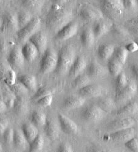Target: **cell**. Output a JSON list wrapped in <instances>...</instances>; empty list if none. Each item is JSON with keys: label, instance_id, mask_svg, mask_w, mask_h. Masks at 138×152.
I'll return each instance as SVG.
<instances>
[{"label": "cell", "instance_id": "obj_47", "mask_svg": "<svg viewBox=\"0 0 138 152\" xmlns=\"http://www.w3.org/2000/svg\"><path fill=\"white\" fill-rule=\"evenodd\" d=\"M125 10H131L135 8L137 3L136 0H122Z\"/></svg>", "mask_w": 138, "mask_h": 152}, {"label": "cell", "instance_id": "obj_42", "mask_svg": "<svg viewBox=\"0 0 138 152\" xmlns=\"http://www.w3.org/2000/svg\"><path fill=\"white\" fill-rule=\"evenodd\" d=\"M125 146L132 151L138 152V137L134 136L130 139L126 141Z\"/></svg>", "mask_w": 138, "mask_h": 152}, {"label": "cell", "instance_id": "obj_51", "mask_svg": "<svg viewBox=\"0 0 138 152\" xmlns=\"http://www.w3.org/2000/svg\"><path fill=\"white\" fill-rule=\"evenodd\" d=\"M130 69L133 77L137 81H138V64H131Z\"/></svg>", "mask_w": 138, "mask_h": 152}, {"label": "cell", "instance_id": "obj_19", "mask_svg": "<svg viewBox=\"0 0 138 152\" xmlns=\"http://www.w3.org/2000/svg\"><path fill=\"white\" fill-rule=\"evenodd\" d=\"M86 102V99L82 96L69 95L63 102V107L66 110H74L82 107Z\"/></svg>", "mask_w": 138, "mask_h": 152}, {"label": "cell", "instance_id": "obj_15", "mask_svg": "<svg viewBox=\"0 0 138 152\" xmlns=\"http://www.w3.org/2000/svg\"><path fill=\"white\" fill-rule=\"evenodd\" d=\"M36 47L39 54H43L47 50L48 44V38L44 32L38 31L31 36L29 40Z\"/></svg>", "mask_w": 138, "mask_h": 152}, {"label": "cell", "instance_id": "obj_52", "mask_svg": "<svg viewBox=\"0 0 138 152\" xmlns=\"http://www.w3.org/2000/svg\"><path fill=\"white\" fill-rule=\"evenodd\" d=\"M7 107L6 103L3 99H0V114H1L6 111Z\"/></svg>", "mask_w": 138, "mask_h": 152}, {"label": "cell", "instance_id": "obj_53", "mask_svg": "<svg viewBox=\"0 0 138 152\" xmlns=\"http://www.w3.org/2000/svg\"><path fill=\"white\" fill-rule=\"evenodd\" d=\"M68 0H52L53 4L60 5V6H61L62 4L65 3Z\"/></svg>", "mask_w": 138, "mask_h": 152}, {"label": "cell", "instance_id": "obj_40", "mask_svg": "<svg viewBox=\"0 0 138 152\" xmlns=\"http://www.w3.org/2000/svg\"><path fill=\"white\" fill-rule=\"evenodd\" d=\"M54 92V91L53 90V89L48 88V87H42V88H41L38 90H37L35 95L31 98V100L36 102L45 96L52 95Z\"/></svg>", "mask_w": 138, "mask_h": 152}, {"label": "cell", "instance_id": "obj_13", "mask_svg": "<svg viewBox=\"0 0 138 152\" xmlns=\"http://www.w3.org/2000/svg\"><path fill=\"white\" fill-rule=\"evenodd\" d=\"M136 124L135 119L132 117H123L116 119L111 122L107 125V129L109 131L115 132L117 130L133 127Z\"/></svg>", "mask_w": 138, "mask_h": 152}, {"label": "cell", "instance_id": "obj_17", "mask_svg": "<svg viewBox=\"0 0 138 152\" xmlns=\"http://www.w3.org/2000/svg\"><path fill=\"white\" fill-rule=\"evenodd\" d=\"M112 24L109 21H103L101 19L97 21L93 26L92 30L95 39H98L110 31Z\"/></svg>", "mask_w": 138, "mask_h": 152}, {"label": "cell", "instance_id": "obj_49", "mask_svg": "<svg viewBox=\"0 0 138 152\" xmlns=\"http://www.w3.org/2000/svg\"><path fill=\"white\" fill-rule=\"evenodd\" d=\"M125 48L129 53H133L138 50V44L135 41H134L128 43L125 47Z\"/></svg>", "mask_w": 138, "mask_h": 152}, {"label": "cell", "instance_id": "obj_46", "mask_svg": "<svg viewBox=\"0 0 138 152\" xmlns=\"http://www.w3.org/2000/svg\"><path fill=\"white\" fill-rule=\"evenodd\" d=\"M9 121L5 117H0V135H3L6 129L9 127Z\"/></svg>", "mask_w": 138, "mask_h": 152}, {"label": "cell", "instance_id": "obj_55", "mask_svg": "<svg viewBox=\"0 0 138 152\" xmlns=\"http://www.w3.org/2000/svg\"><path fill=\"white\" fill-rule=\"evenodd\" d=\"M1 17H0V27H1Z\"/></svg>", "mask_w": 138, "mask_h": 152}, {"label": "cell", "instance_id": "obj_54", "mask_svg": "<svg viewBox=\"0 0 138 152\" xmlns=\"http://www.w3.org/2000/svg\"><path fill=\"white\" fill-rule=\"evenodd\" d=\"M3 147H2V145H1V143H0V151H3Z\"/></svg>", "mask_w": 138, "mask_h": 152}, {"label": "cell", "instance_id": "obj_43", "mask_svg": "<svg viewBox=\"0 0 138 152\" xmlns=\"http://www.w3.org/2000/svg\"><path fill=\"white\" fill-rule=\"evenodd\" d=\"M53 102V95H49L36 101V104L42 107H49Z\"/></svg>", "mask_w": 138, "mask_h": 152}, {"label": "cell", "instance_id": "obj_24", "mask_svg": "<svg viewBox=\"0 0 138 152\" xmlns=\"http://www.w3.org/2000/svg\"><path fill=\"white\" fill-rule=\"evenodd\" d=\"M18 82L23 84L25 88L30 91H34L36 89L38 83L35 76L30 74L20 75L17 78Z\"/></svg>", "mask_w": 138, "mask_h": 152}, {"label": "cell", "instance_id": "obj_2", "mask_svg": "<svg viewBox=\"0 0 138 152\" xmlns=\"http://www.w3.org/2000/svg\"><path fill=\"white\" fill-rule=\"evenodd\" d=\"M76 58V51L72 45H67L63 47L58 53L57 65L54 72L59 76L68 73Z\"/></svg>", "mask_w": 138, "mask_h": 152}, {"label": "cell", "instance_id": "obj_27", "mask_svg": "<svg viewBox=\"0 0 138 152\" xmlns=\"http://www.w3.org/2000/svg\"><path fill=\"white\" fill-rule=\"evenodd\" d=\"M30 121L38 128L44 127L47 121L44 113L40 111H35L30 115Z\"/></svg>", "mask_w": 138, "mask_h": 152}, {"label": "cell", "instance_id": "obj_30", "mask_svg": "<svg viewBox=\"0 0 138 152\" xmlns=\"http://www.w3.org/2000/svg\"><path fill=\"white\" fill-rule=\"evenodd\" d=\"M22 5L31 12H39L44 5L43 0H20Z\"/></svg>", "mask_w": 138, "mask_h": 152}, {"label": "cell", "instance_id": "obj_8", "mask_svg": "<svg viewBox=\"0 0 138 152\" xmlns=\"http://www.w3.org/2000/svg\"><path fill=\"white\" fill-rule=\"evenodd\" d=\"M137 91V86L133 81L128 82L124 88L115 93V102L124 103L130 100L136 95Z\"/></svg>", "mask_w": 138, "mask_h": 152}, {"label": "cell", "instance_id": "obj_5", "mask_svg": "<svg viewBox=\"0 0 138 152\" xmlns=\"http://www.w3.org/2000/svg\"><path fill=\"white\" fill-rule=\"evenodd\" d=\"M41 26V19L39 17H33L28 24L17 31L18 39L22 42H27L31 36L39 31Z\"/></svg>", "mask_w": 138, "mask_h": 152}, {"label": "cell", "instance_id": "obj_11", "mask_svg": "<svg viewBox=\"0 0 138 152\" xmlns=\"http://www.w3.org/2000/svg\"><path fill=\"white\" fill-rule=\"evenodd\" d=\"M25 61L22 50L17 47H14L11 50L7 58L9 66L14 70L22 68L24 66Z\"/></svg>", "mask_w": 138, "mask_h": 152}, {"label": "cell", "instance_id": "obj_28", "mask_svg": "<svg viewBox=\"0 0 138 152\" xmlns=\"http://www.w3.org/2000/svg\"><path fill=\"white\" fill-rule=\"evenodd\" d=\"M13 109L18 115H24L28 112V105L24 96H17Z\"/></svg>", "mask_w": 138, "mask_h": 152}, {"label": "cell", "instance_id": "obj_6", "mask_svg": "<svg viewBox=\"0 0 138 152\" xmlns=\"http://www.w3.org/2000/svg\"><path fill=\"white\" fill-rule=\"evenodd\" d=\"M104 112L98 106L90 105L83 109L80 114L81 117L88 122H97L101 121Z\"/></svg>", "mask_w": 138, "mask_h": 152}, {"label": "cell", "instance_id": "obj_18", "mask_svg": "<svg viewBox=\"0 0 138 152\" xmlns=\"http://www.w3.org/2000/svg\"><path fill=\"white\" fill-rule=\"evenodd\" d=\"M21 50L25 60L28 62L34 61L39 54L36 47L29 40L25 42Z\"/></svg>", "mask_w": 138, "mask_h": 152}, {"label": "cell", "instance_id": "obj_32", "mask_svg": "<svg viewBox=\"0 0 138 152\" xmlns=\"http://www.w3.org/2000/svg\"><path fill=\"white\" fill-rule=\"evenodd\" d=\"M14 145L20 149H25L28 143L27 140L21 129L14 130L13 142Z\"/></svg>", "mask_w": 138, "mask_h": 152}, {"label": "cell", "instance_id": "obj_57", "mask_svg": "<svg viewBox=\"0 0 138 152\" xmlns=\"http://www.w3.org/2000/svg\"><path fill=\"white\" fill-rule=\"evenodd\" d=\"M136 3H137V4H138V0H136Z\"/></svg>", "mask_w": 138, "mask_h": 152}, {"label": "cell", "instance_id": "obj_50", "mask_svg": "<svg viewBox=\"0 0 138 152\" xmlns=\"http://www.w3.org/2000/svg\"><path fill=\"white\" fill-rule=\"evenodd\" d=\"M111 29L112 30L114 34H115L116 35L118 36H125L126 35V32L125 31L123 30V29H122V28H120L119 26H114L112 25V26L111 28Z\"/></svg>", "mask_w": 138, "mask_h": 152}, {"label": "cell", "instance_id": "obj_7", "mask_svg": "<svg viewBox=\"0 0 138 152\" xmlns=\"http://www.w3.org/2000/svg\"><path fill=\"white\" fill-rule=\"evenodd\" d=\"M78 30V23L71 21L56 32L55 39L58 41H66L76 36Z\"/></svg>", "mask_w": 138, "mask_h": 152}, {"label": "cell", "instance_id": "obj_3", "mask_svg": "<svg viewBox=\"0 0 138 152\" xmlns=\"http://www.w3.org/2000/svg\"><path fill=\"white\" fill-rule=\"evenodd\" d=\"M101 12L111 20H116L122 16L125 9L122 0H98Z\"/></svg>", "mask_w": 138, "mask_h": 152}, {"label": "cell", "instance_id": "obj_16", "mask_svg": "<svg viewBox=\"0 0 138 152\" xmlns=\"http://www.w3.org/2000/svg\"><path fill=\"white\" fill-rule=\"evenodd\" d=\"M87 63L83 56H77L74 60L68 72L69 77L75 78L87 69Z\"/></svg>", "mask_w": 138, "mask_h": 152}, {"label": "cell", "instance_id": "obj_25", "mask_svg": "<svg viewBox=\"0 0 138 152\" xmlns=\"http://www.w3.org/2000/svg\"><path fill=\"white\" fill-rule=\"evenodd\" d=\"M138 113V104L136 102H130L115 112V115L120 117L132 115Z\"/></svg>", "mask_w": 138, "mask_h": 152}, {"label": "cell", "instance_id": "obj_4", "mask_svg": "<svg viewBox=\"0 0 138 152\" xmlns=\"http://www.w3.org/2000/svg\"><path fill=\"white\" fill-rule=\"evenodd\" d=\"M58 61V53L52 48H47L42 54L39 62V72L46 75L54 72Z\"/></svg>", "mask_w": 138, "mask_h": 152}, {"label": "cell", "instance_id": "obj_44", "mask_svg": "<svg viewBox=\"0 0 138 152\" xmlns=\"http://www.w3.org/2000/svg\"><path fill=\"white\" fill-rule=\"evenodd\" d=\"M14 130L12 128L8 127L6 131L3 134V139L5 142L7 144H10L13 142L14 140Z\"/></svg>", "mask_w": 138, "mask_h": 152}, {"label": "cell", "instance_id": "obj_22", "mask_svg": "<svg viewBox=\"0 0 138 152\" xmlns=\"http://www.w3.org/2000/svg\"><path fill=\"white\" fill-rule=\"evenodd\" d=\"M21 130L23 132L27 142L30 144L39 134L38 128L31 122H25L22 124Z\"/></svg>", "mask_w": 138, "mask_h": 152}, {"label": "cell", "instance_id": "obj_12", "mask_svg": "<svg viewBox=\"0 0 138 152\" xmlns=\"http://www.w3.org/2000/svg\"><path fill=\"white\" fill-rule=\"evenodd\" d=\"M58 120L61 131L68 135H74L78 133L79 127L72 120L62 114H58Z\"/></svg>", "mask_w": 138, "mask_h": 152}, {"label": "cell", "instance_id": "obj_39", "mask_svg": "<svg viewBox=\"0 0 138 152\" xmlns=\"http://www.w3.org/2000/svg\"><path fill=\"white\" fill-rule=\"evenodd\" d=\"M117 78L115 84V93L122 90L128 83V78L123 72L119 73L117 76Z\"/></svg>", "mask_w": 138, "mask_h": 152}, {"label": "cell", "instance_id": "obj_37", "mask_svg": "<svg viewBox=\"0 0 138 152\" xmlns=\"http://www.w3.org/2000/svg\"><path fill=\"white\" fill-rule=\"evenodd\" d=\"M18 25L19 29L24 27L33 18L29 12L25 11H22L17 15Z\"/></svg>", "mask_w": 138, "mask_h": 152}, {"label": "cell", "instance_id": "obj_33", "mask_svg": "<svg viewBox=\"0 0 138 152\" xmlns=\"http://www.w3.org/2000/svg\"><path fill=\"white\" fill-rule=\"evenodd\" d=\"M98 106L104 113H111L115 109V102L110 98H104L99 100Z\"/></svg>", "mask_w": 138, "mask_h": 152}, {"label": "cell", "instance_id": "obj_48", "mask_svg": "<svg viewBox=\"0 0 138 152\" xmlns=\"http://www.w3.org/2000/svg\"><path fill=\"white\" fill-rule=\"evenodd\" d=\"M57 151L63 152H71L73 151V148L71 145L68 143H62L59 145Z\"/></svg>", "mask_w": 138, "mask_h": 152}, {"label": "cell", "instance_id": "obj_9", "mask_svg": "<svg viewBox=\"0 0 138 152\" xmlns=\"http://www.w3.org/2000/svg\"><path fill=\"white\" fill-rule=\"evenodd\" d=\"M136 131L133 127L122 129L113 132L109 134L104 136L106 140L116 141V142H126L133 137L135 136Z\"/></svg>", "mask_w": 138, "mask_h": 152}, {"label": "cell", "instance_id": "obj_35", "mask_svg": "<svg viewBox=\"0 0 138 152\" xmlns=\"http://www.w3.org/2000/svg\"><path fill=\"white\" fill-rule=\"evenodd\" d=\"M129 52L127 51L125 47H120L115 49L114 53L113 54V57L115 58L118 61H119L123 66L126 63L128 56Z\"/></svg>", "mask_w": 138, "mask_h": 152}, {"label": "cell", "instance_id": "obj_1", "mask_svg": "<svg viewBox=\"0 0 138 152\" xmlns=\"http://www.w3.org/2000/svg\"><path fill=\"white\" fill-rule=\"evenodd\" d=\"M73 12L71 9L54 4L46 18V26L52 32H58L72 21Z\"/></svg>", "mask_w": 138, "mask_h": 152}, {"label": "cell", "instance_id": "obj_38", "mask_svg": "<svg viewBox=\"0 0 138 152\" xmlns=\"http://www.w3.org/2000/svg\"><path fill=\"white\" fill-rule=\"evenodd\" d=\"M8 88L17 96H24L26 95L29 91L23 84L19 82L15 83L11 86H9Z\"/></svg>", "mask_w": 138, "mask_h": 152}, {"label": "cell", "instance_id": "obj_45", "mask_svg": "<svg viewBox=\"0 0 138 152\" xmlns=\"http://www.w3.org/2000/svg\"><path fill=\"white\" fill-rule=\"evenodd\" d=\"M10 70H11V67L9 69L6 65L0 62V79H3L4 80L6 78Z\"/></svg>", "mask_w": 138, "mask_h": 152}, {"label": "cell", "instance_id": "obj_56", "mask_svg": "<svg viewBox=\"0 0 138 152\" xmlns=\"http://www.w3.org/2000/svg\"><path fill=\"white\" fill-rule=\"evenodd\" d=\"M1 88H0V95H1Z\"/></svg>", "mask_w": 138, "mask_h": 152}, {"label": "cell", "instance_id": "obj_20", "mask_svg": "<svg viewBox=\"0 0 138 152\" xmlns=\"http://www.w3.org/2000/svg\"><path fill=\"white\" fill-rule=\"evenodd\" d=\"M79 94L83 97H99L103 93L102 87L98 84H89L79 91Z\"/></svg>", "mask_w": 138, "mask_h": 152}, {"label": "cell", "instance_id": "obj_21", "mask_svg": "<svg viewBox=\"0 0 138 152\" xmlns=\"http://www.w3.org/2000/svg\"><path fill=\"white\" fill-rule=\"evenodd\" d=\"M96 40L93 34L92 28H86L82 31L80 36V41L81 44L85 48H90L94 44Z\"/></svg>", "mask_w": 138, "mask_h": 152}, {"label": "cell", "instance_id": "obj_34", "mask_svg": "<svg viewBox=\"0 0 138 152\" xmlns=\"http://www.w3.org/2000/svg\"><path fill=\"white\" fill-rule=\"evenodd\" d=\"M30 151H41L42 150L44 145V139L42 136L38 134V136L29 144Z\"/></svg>", "mask_w": 138, "mask_h": 152}, {"label": "cell", "instance_id": "obj_31", "mask_svg": "<svg viewBox=\"0 0 138 152\" xmlns=\"http://www.w3.org/2000/svg\"><path fill=\"white\" fill-rule=\"evenodd\" d=\"M123 67V65L113 56L109 59L108 64V70L114 77H117L122 72Z\"/></svg>", "mask_w": 138, "mask_h": 152}, {"label": "cell", "instance_id": "obj_26", "mask_svg": "<svg viewBox=\"0 0 138 152\" xmlns=\"http://www.w3.org/2000/svg\"><path fill=\"white\" fill-rule=\"evenodd\" d=\"M114 51L115 47L114 45L108 43H102L98 47L97 55L101 60H109L113 56Z\"/></svg>", "mask_w": 138, "mask_h": 152}, {"label": "cell", "instance_id": "obj_36", "mask_svg": "<svg viewBox=\"0 0 138 152\" xmlns=\"http://www.w3.org/2000/svg\"><path fill=\"white\" fill-rule=\"evenodd\" d=\"M90 83V78L87 75H79L74 78L72 82V87L75 89H80L83 87L89 85Z\"/></svg>", "mask_w": 138, "mask_h": 152}, {"label": "cell", "instance_id": "obj_29", "mask_svg": "<svg viewBox=\"0 0 138 152\" xmlns=\"http://www.w3.org/2000/svg\"><path fill=\"white\" fill-rule=\"evenodd\" d=\"M44 132L46 136L52 140H56L59 136V128L52 121L47 120L44 125Z\"/></svg>", "mask_w": 138, "mask_h": 152}, {"label": "cell", "instance_id": "obj_58", "mask_svg": "<svg viewBox=\"0 0 138 152\" xmlns=\"http://www.w3.org/2000/svg\"><path fill=\"white\" fill-rule=\"evenodd\" d=\"M5 1H12V0H5Z\"/></svg>", "mask_w": 138, "mask_h": 152}, {"label": "cell", "instance_id": "obj_41", "mask_svg": "<svg viewBox=\"0 0 138 152\" xmlns=\"http://www.w3.org/2000/svg\"><path fill=\"white\" fill-rule=\"evenodd\" d=\"M16 98L17 96L9 88V91L4 92L3 100L6 103L7 107L10 109V108H13Z\"/></svg>", "mask_w": 138, "mask_h": 152}, {"label": "cell", "instance_id": "obj_23", "mask_svg": "<svg viewBox=\"0 0 138 152\" xmlns=\"http://www.w3.org/2000/svg\"><path fill=\"white\" fill-rule=\"evenodd\" d=\"M87 75L91 78H97L104 76L106 73V69L98 62L93 61L90 62L87 67Z\"/></svg>", "mask_w": 138, "mask_h": 152}, {"label": "cell", "instance_id": "obj_10", "mask_svg": "<svg viewBox=\"0 0 138 152\" xmlns=\"http://www.w3.org/2000/svg\"><path fill=\"white\" fill-rule=\"evenodd\" d=\"M17 15L11 12H6L1 17L0 31L3 32H11L18 30Z\"/></svg>", "mask_w": 138, "mask_h": 152}, {"label": "cell", "instance_id": "obj_14", "mask_svg": "<svg viewBox=\"0 0 138 152\" xmlns=\"http://www.w3.org/2000/svg\"><path fill=\"white\" fill-rule=\"evenodd\" d=\"M79 16L82 20L87 21H97L103 18V15L101 10L100 11L98 10L89 6L82 7L80 10Z\"/></svg>", "mask_w": 138, "mask_h": 152}]
</instances>
